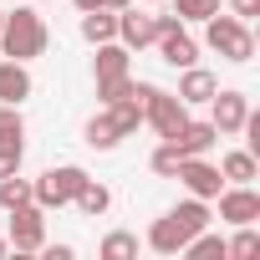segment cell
<instances>
[{
	"mask_svg": "<svg viewBox=\"0 0 260 260\" xmlns=\"http://www.w3.org/2000/svg\"><path fill=\"white\" fill-rule=\"evenodd\" d=\"M97 250H102V260H133V255H138V235H127V230H112V235H107Z\"/></svg>",
	"mask_w": 260,
	"mask_h": 260,
	"instance_id": "cell-22",
	"label": "cell"
},
{
	"mask_svg": "<svg viewBox=\"0 0 260 260\" xmlns=\"http://www.w3.org/2000/svg\"><path fill=\"white\" fill-rule=\"evenodd\" d=\"M148 164H153V174H164V179H174V169H179V164H184V153H179V148H174V143H158V148H153V158H148Z\"/></svg>",
	"mask_w": 260,
	"mask_h": 260,
	"instance_id": "cell-27",
	"label": "cell"
},
{
	"mask_svg": "<svg viewBox=\"0 0 260 260\" xmlns=\"http://www.w3.org/2000/svg\"><path fill=\"white\" fill-rule=\"evenodd\" d=\"M204 41H209V51H219L224 61H250L255 56V36H250V26L240 21V16H209L204 21Z\"/></svg>",
	"mask_w": 260,
	"mask_h": 260,
	"instance_id": "cell-4",
	"label": "cell"
},
{
	"mask_svg": "<svg viewBox=\"0 0 260 260\" xmlns=\"http://www.w3.org/2000/svg\"><path fill=\"white\" fill-rule=\"evenodd\" d=\"M133 97H138V107H143V122H153V133H158L164 143H174V138L184 133L189 107H184L174 92H164V87H153V82H133Z\"/></svg>",
	"mask_w": 260,
	"mask_h": 260,
	"instance_id": "cell-2",
	"label": "cell"
},
{
	"mask_svg": "<svg viewBox=\"0 0 260 260\" xmlns=\"http://www.w3.org/2000/svg\"><path fill=\"white\" fill-rule=\"evenodd\" d=\"M240 235L235 240H224V255H235V260H250V255H260V235L250 230V224H235Z\"/></svg>",
	"mask_w": 260,
	"mask_h": 260,
	"instance_id": "cell-24",
	"label": "cell"
},
{
	"mask_svg": "<svg viewBox=\"0 0 260 260\" xmlns=\"http://www.w3.org/2000/svg\"><path fill=\"white\" fill-rule=\"evenodd\" d=\"M21 158H26V148H0V179L21 174Z\"/></svg>",
	"mask_w": 260,
	"mask_h": 260,
	"instance_id": "cell-29",
	"label": "cell"
},
{
	"mask_svg": "<svg viewBox=\"0 0 260 260\" xmlns=\"http://www.w3.org/2000/svg\"><path fill=\"white\" fill-rule=\"evenodd\" d=\"M179 255H189V260H214V255H219V260H224V240H219V235H204V230H199V235H194V240H189V245H184Z\"/></svg>",
	"mask_w": 260,
	"mask_h": 260,
	"instance_id": "cell-23",
	"label": "cell"
},
{
	"mask_svg": "<svg viewBox=\"0 0 260 260\" xmlns=\"http://www.w3.org/2000/svg\"><path fill=\"white\" fill-rule=\"evenodd\" d=\"M36 92V82H31V72H26V61H0V102H11V107H21L26 97Z\"/></svg>",
	"mask_w": 260,
	"mask_h": 260,
	"instance_id": "cell-12",
	"label": "cell"
},
{
	"mask_svg": "<svg viewBox=\"0 0 260 260\" xmlns=\"http://www.w3.org/2000/svg\"><path fill=\"white\" fill-rule=\"evenodd\" d=\"M153 46H158V56H164L174 72H184V67H194V61H199V46H194V36L184 31V21H179V26H169V31H158V41H153Z\"/></svg>",
	"mask_w": 260,
	"mask_h": 260,
	"instance_id": "cell-11",
	"label": "cell"
},
{
	"mask_svg": "<svg viewBox=\"0 0 260 260\" xmlns=\"http://www.w3.org/2000/svg\"><path fill=\"white\" fill-rule=\"evenodd\" d=\"M26 199H31V179H21V174L0 179V204H6V209H21Z\"/></svg>",
	"mask_w": 260,
	"mask_h": 260,
	"instance_id": "cell-25",
	"label": "cell"
},
{
	"mask_svg": "<svg viewBox=\"0 0 260 260\" xmlns=\"http://www.w3.org/2000/svg\"><path fill=\"white\" fill-rule=\"evenodd\" d=\"M82 184H87V169H77V164H56V169H46V174L31 184V199L51 214V209H67V204L82 194Z\"/></svg>",
	"mask_w": 260,
	"mask_h": 260,
	"instance_id": "cell-5",
	"label": "cell"
},
{
	"mask_svg": "<svg viewBox=\"0 0 260 260\" xmlns=\"http://www.w3.org/2000/svg\"><path fill=\"white\" fill-rule=\"evenodd\" d=\"M117 41H122L127 51H143V46L158 41V21L138 11V0H133L127 11H117Z\"/></svg>",
	"mask_w": 260,
	"mask_h": 260,
	"instance_id": "cell-8",
	"label": "cell"
},
{
	"mask_svg": "<svg viewBox=\"0 0 260 260\" xmlns=\"http://www.w3.org/2000/svg\"><path fill=\"white\" fill-rule=\"evenodd\" d=\"M209 107H214L209 122L219 127V138H235L240 127H245V117H250V97H245V92H214Z\"/></svg>",
	"mask_w": 260,
	"mask_h": 260,
	"instance_id": "cell-10",
	"label": "cell"
},
{
	"mask_svg": "<svg viewBox=\"0 0 260 260\" xmlns=\"http://www.w3.org/2000/svg\"><path fill=\"white\" fill-rule=\"evenodd\" d=\"M72 204H77L82 214H92V219H97V214H107V209H112V189H107V184H97V179H87V184H82V194H77Z\"/></svg>",
	"mask_w": 260,
	"mask_h": 260,
	"instance_id": "cell-19",
	"label": "cell"
},
{
	"mask_svg": "<svg viewBox=\"0 0 260 260\" xmlns=\"http://www.w3.org/2000/svg\"><path fill=\"white\" fill-rule=\"evenodd\" d=\"M72 6H77V11H97V0H72Z\"/></svg>",
	"mask_w": 260,
	"mask_h": 260,
	"instance_id": "cell-33",
	"label": "cell"
},
{
	"mask_svg": "<svg viewBox=\"0 0 260 260\" xmlns=\"http://www.w3.org/2000/svg\"><path fill=\"white\" fill-rule=\"evenodd\" d=\"M219 11V0H174V16L179 21H209Z\"/></svg>",
	"mask_w": 260,
	"mask_h": 260,
	"instance_id": "cell-26",
	"label": "cell"
},
{
	"mask_svg": "<svg viewBox=\"0 0 260 260\" xmlns=\"http://www.w3.org/2000/svg\"><path fill=\"white\" fill-rule=\"evenodd\" d=\"M230 11H235L240 21H250V16H260V0H230Z\"/></svg>",
	"mask_w": 260,
	"mask_h": 260,
	"instance_id": "cell-30",
	"label": "cell"
},
{
	"mask_svg": "<svg viewBox=\"0 0 260 260\" xmlns=\"http://www.w3.org/2000/svg\"><path fill=\"white\" fill-rule=\"evenodd\" d=\"M219 174H224V184H250V179L260 174V164H255L250 148H235V153L219 158Z\"/></svg>",
	"mask_w": 260,
	"mask_h": 260,
	"instance_id": "cell-17",
	"label": "cell"
},
{
	"mask_svg": "<svg viewBox=\"0 0 260 260\" xmlns=\"http://www.w3.org/2000/svg\"><path fill=\"white\" fill-rule=\"evenodd\" d=\"M174 179H179L194 199H214V194L224 189V174H219L214 164H204V158H184V164L174 169Z\"/></svg>",
	"mask_w": 260,
	"mask_h": 260,
	"instance_id": "cell-9",
	"label": "cell"
},
{
	"mask_svg": "<svg viewBox=\"0 0 260 260\" xmlns=\"http://www.w3.org/2000/svg\"><path fill=\"white\" fill-rule=\"evenodd\" d=\"M6 250H11V240H6V235H0V255H6Z\"/></svg>",
	"mask_w": 260,
	"mask_h": 260,
	"instance_id": "cell-34",
	"label": "cell"
},
{
	"mask_svg": "<svg viewBox=\"0 0 260 260\" xmlns=\"http://www.w3.org/2000/svg\"><path fill=\"white\" fill-rule=\"evenodd\" d=\"M11 245H16L21 255H36V250L46 245V209H41L36 199H26L21 209H11Z\"/></svg>",
	"mask_w": 260,
	"mask_h": 260,
	"instance_id": "cell-6",
	"label": "cell"
},
{
	"mask_svg": "<svg viewBox=\"0 0 260 260\" xmlns=\"http://www.w3.org/2000/svg\"><path fill=\"white\" fill-rule=\"evenodd\" d=\"M204 224H209V199H189V204L169 209L164 219H153V230H148V250H158V255H179Z\"/></svg>",
	"mask_w": 260,
	"mask_h": 260,
	"instance_id": "cell-1",
	"label": "cell"
},
{
	"mask_svg": "<svg viewBox=\"0 0 260 260\" xmlns=\"http://www.w3.org/2000/svg\"><path fill=\"white\" fill-rule=\"evenodd\" d=\"M219 92V82H214V72H204V67H184V77H179V102L184 107H199V102H209Z\"/></svg>",
	"mask_w": 260,
	"mask_h": 260,
	"instance_id": "cell-13",
	"label": "cell"
},
{
	"mask_svg": "<svg viewBox=\"0 0 260 260\" xmlns=\"http://www.w3.org/2000/svg\"><path fill=\"white\" fill-rule=\"evenodd\" d=\"M214 143H219V127H214V122H194V117L184 122V133L174 138V148H179L184 158H204Z\"/></svg>",
	"mask_w": 260,
	"mask_h": 260,
	"instance_id": "cell-14",
	"label": "cell"
},
{
	"mask_svg": "<svg viewBox=\"0 0 260 260\" xmlns=\"http://www.w3.org/2000/svg\"><path fill=\"white\" fill-rule=\"evenodd\" d=\"M143 6H153V0H143Z\"/></svg>",
	"mask_w": 260,
	"mask_h": 260,
	"instance_id": "cell-36",
	"label": "cell"
},
{
	"mask_svg": "<svg viewBox=\"0 0 260 260\" xmlns=\"http://www.w3.org/2000/svg\"><path fill=\"white\" fill-rule=\"evenodd\" d=\"M107 112H112V122H117V133H122V138H133L138 127H143V107H138V97H133V92H127L122 102H112Z\"/></svg>",
	"mask_w": 260,
	"mask_h": 260,
	"instance_id": "cell-20",
	"label": "cell"
},
{
	"mask_svg": "<svg viewBox=\"0 0 260 260\" xmlns=\"http://www.w3.org/2000/svg\"><path fill=\"white\" fill-rule=\"evenodd\" d=\"M92 77H97V82L127 77V46H122V41H102L97 56H92Z\"/></svg>",
	"mask_w": 260,
	"mask_h": 260,
	"instance_id": "cell-15",
	"label": "cell"
},
{
	"mask_svg": "<svg viewBox=\"0 0 260 260\" xmlns=\"http://www.w3.org/2000/svg\"><path fill=\"white\" fill-rule=\"evenodd\" d=\"M127 92H133V77H112V82H97V97H102V107L122 102Z\"/></svg>",
	"mask_w": 260,
	"mask_h": 260,
	"instance_id": "cell-28",
	"label": "cell"
},
{
	"mask_svg": "<svg viewBox=\"0 0 260 260\" xmlns=\"http://www.w3.org/2000/svg\"><path fill=\"white\" fill-rule=\"evenodd\" d=\"M46 260H72V245H41Z\"/></svg>",
	"mask_w": 260,
	"mask_h": 260,
	"instance_id": "cell-31",
	"label": "cell"
},
{
	"mask_svg": "<svg viewBox=\"0 0 260 260\" xmlns=\"http://www.w3.org/2000/svg\"><path fill=\"white\" fill-rule=\"evenodd\" d=\"M0 51H6L11 61H36L46 51V21L21 6V11H6V26H0Z\"/></svg>",
	"mask_w": 260,
	"mask_h": 260,
	"instance_id": "cell-3",
	"label": "cell"
},
{
	"mask_svg": "<svg viewBox=\"0 0 260 260\" xmlns=\"http://www.w3.org/2000/svg\"><path fill=\"white\" fill-rule=\"evenodd\" d=\"M0 26H6V11H0Z\"/></svg>",
	"mask_w": 260,
	"mask_h": 260,
	"instance_id": "cell-35",
	"label": "cell"
},
{
	"mask_svg": "<svg viewBox=\"0 0 260 260\" xmlns=\"http://www.w3.org/2000/svg\"><path fill=\"white\" fill-rule=\"evenodd\" d=\"M214 199H219V219H224V224H255V219H260V194H255L250 184H230V189H219Z\"/></svg>",
	"mask_w": 260,
	"mask_h": 260,
	"instance_id": "cell-7",
	"label": "cell"
},
{
	"mask_svg": "<svg viewBox=\"0 0 260 260\" xmlns=\"http://www.w3.org/2000/svg\"><path fill=\"white\" fill-rule=\"evenodd\" d=\"M0 148H26V117L11 102H0Z\"/></svg>",
	"mask_w": 260,
	"mask_h": 260,
	"instance_id": "cell-18",
	"label": "cell"
},
{
	"mask_svg": "<svg viewBox=\"0 0 260 260\" xmlns=\"http://www.w3.org/2000/svg\"><path fill=\"white\" fill-rule=\"evenodd\" d=\"M82 36H87L92 46L117 41V11H82Z\"/></svg>",
	"mask_w": 260,
	"mask_h": 260,
	"instance_id": "cell-16",
	"label": "cell"
},
{
	"mask_svg": "<svg viewBox=\"0 0 260 260\" xmlns=\"http://www.w3.org/2000/svg\"><path fill=\"white\" fill-rule=\"evenodd\" d=\"M133 0H97V11H127Z\"/></svg>",
	"mask_w": 260,
	"mask_h": 260,
	"instance_id": "cell-32",
	"label": "cell"
},
{
	"mask_svg": "<svg viewBox=\"0 0 260 260\" xmlns=\"http://www.w3.org/2000/svg\"><path fill=\"white\" fill-rule=\"evenodd\" d=\"M87 143H92V148H102V153L122 143V133H117V122H112V112H97V117L87 122Z\"/></svg>",
	"mask_w": 260,
	"mask_h": 260,
	"instance_id": "cell-21",
	"label": "cell"
}]
</instances>
